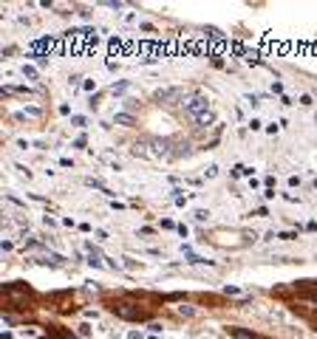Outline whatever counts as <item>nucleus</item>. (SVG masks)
Returning <instances> with one entry per match:
<instances>
[{
  "label": "nucleus",
  "mask_w": 317,
  "mask_h": 339,
  "mask_svg": "<svg viewBox=\"0 0 317 339\" xmlns=\"http://www.w3.org/2000/svg\"><path fill=\"white\" fill-rule=\"evenodd\" d=\"M184 113L195 122V125H213L215 122V113L210 110V99L204 93H193V96L184 99Z\"/></svg>",
  "instance_id": "f03ea898"
},
{
  "label": "nucleus",
  "mask_w": 317,
  "mask_h": 339,
  "mask_svg": "<svg viewBox=\"0 0 317 339\" xmlns=\"http://www.w3.org/2000/svg\"><path fill=\"white\" fill-rule=\"evenodd\" d=\"M60 339H77V336H71V333H60Z\"/></svg>",
  "instance_id": "6e6552de"
},
{
  "label": "nucleus",
  "mask_w": 317,
  "mask_h": 339,
  "mask_svg": "<svg viewBox=\"0 0 317 339\" xmlns=\"http://www.w3.org/2000/svg\"><path fill=\"white\" fill-rule=\"evenodd\" d=\"M114 122H116V125H125V127H133V125H136L130 113H116V116H114Z\"/></svg>",
  "instance_id": "20e7f679"
},
{
  "label": "nucleus",
  "mask_w": 317,
  "mask_h": 339,
  "mask_svg": "<svg viewBox=\"0 0 317 339\" xmlns=\"http://www.w3.org/2000/svg\"><path fill=\"white\" fill-rule=\"evenodd\" d=\"M275 237H281V240H295L298 235H295V232H281V235H275Z\"/></svg>",
  "instance_id": "423d86ee"
},
{
  "label": "nucleus",
  "mask_w": 317,
  "mask_h": 339,
  "mask_svg": "<svg viewBox=\"0 0 317 339\" xmlns=\"http://www.w3.org/2000/svg\"><path fill=\"white\" fill-rule=\"evenodd\" d=\"M230 333H232L235 339H258L255 333H250V331H241V328H230Z\"/></svg>",
  "instance_id": "39448f33"
},
{
  "label": "nucleus",
  "mask_w": 317,
  "mask_h": 339,
  "mask_svg": "<svg viewBox=\"0 0 317 339\" xmlns=\"http://www.w3.org/2000/svg\"><path fill=\"white\" fill-rule=\"evenodd\" d=\"M195 218H198V221H207L210 212H207V209H198V212H195Z\"/></svg>",
  "instance_id": "0eeeda50"
},
{
  "label": "nucleus",
  "mask_w": 317,
  "mask_h": 339,
  "mask_svg": "<svg viewBox=\"0 0 317 339\" xmlns=\"http://www.w3.org/2000/svg\"><path fill=\"white\" fill-rule=\"evenodd\" d=\"M114 314L116 317H119V320H130V322H133V320H145V308H139V305H136V303H128V300H125V303H116L114 305Z\"/></svg>",
  "instance_id": "7ed1b4c3"
},
{
  "label": "nucleus",
  "mask_w": 317,
  "mask_h": 339,
  "mask_svg": "<svg viewBox=\"0 0 317 339\" xmlns=\"http://www.w3.org/2000/svg\"><path fill=\"white\" fill-rule=\"evenodd\" d=\"M255 232L250 229H210L204 235V240H210L218 249H244L250 243H255Z\"/></svg>",
  "instance_id": "f257e3e1"
}]
</instances>
